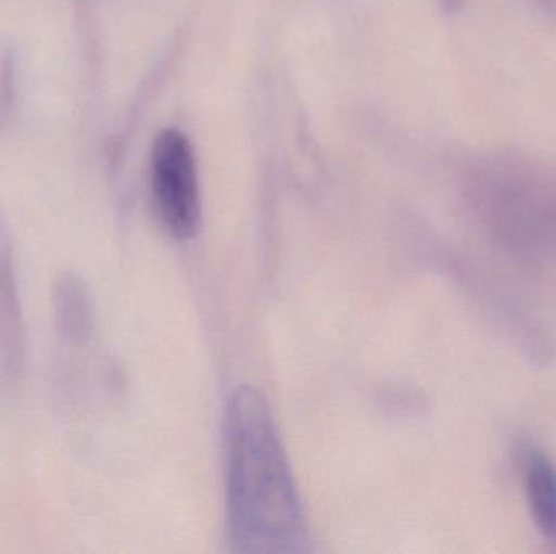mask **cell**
<instances>
[{
	"label": "cell",
	"mask_w": 556,
	"mask_h": 554,
	"mask_svg": "<svg viewBox=\"0 0 556 554\" xmlns=\"http://www.w3.org/2000/svg\"><path fill=\"white\" fill-rule=\"evenodd\" d=\"M467 0H437L438 7L447 15H456L466 7Z\"/></svg>",
	"instance_id": "52a82bcc"
},
{
	"label": "cell",
	"mask_w": 556,
	"mask_h": 554,
	"mask_svg": "<svg viewBox=\"0 0 556 554\" xmlns=\"http://www.w3.org/2000/svg\"><path fill=\"white\" fill-rule=\"evenodd\" d=\"M52 305L59 334L72 344L87 340L91 331V305L87 288L77 275L65 273L58 280Z\"/></svg>",
	"instance_id": "5b68a950"
},
{
	"label": "cell",
	"mask_w": 556,
	"mask_h": 554,
	"mask_svg": "<svg viewBox=\"0 0 556 554\" xmlns=\"http://www.w3.org/2000/svg\"><path fill=\"white\" fill-rule=\"evenodd\" d=\"M464 192L496 249L525 263L556 266V166L492 153L470 166Z\"/></svg>",
	"instance_id": "7a4b0ae2"
},
{
	"label": "cell",
	"mask_w": 556,
	"mask_h": 554,
	"mask_svg": "<svg viewBox=\"0 0 556 554\" xmlns=\"http://www.w3.org/2000/svg\"><path fill=\"white\" fill-rule=\"evenodd\" d=\"M228 536L235 552H306L303 504L263 394L241 387L225 413Z\"/></svg>",
	"instance_id": "6da1fadb"
},
{
	"label": "cell",
	"mask_w": 556,
	"mask_h": 554,
	"mask_svg": "<svg viewBox=\"0 0 556 554\" xmlns=\"http://www.w3.org/2000/svg\"><path fill=\"white\" fill-rule=\"evenodd\" d=\"M152 191L166 230L178 240H191L201 224V195L194 152L185 133L160 132L153 143Z\"/></svg>",
	"instance_id": "3957f363"
},
{
	"label": "cell",
	"mask_w": 556,
	"mask_h": 554,
	"mask_svg": "<svg viewBox=\"0 0 556 554\" xmlns=\"http://www.w3.org/2000/svg\"><path fill=\"white\" fill-rule=\"evenodd\" d=\"M511 455L535 530L556 545V462L528 438L513 441Z\"/></svg>",
	"instance_id": "277c9868"
},
{
	"label": "cell",
	"mask_w": 556,
	"mask_h": 554,
	"mask_svg": "<svg viewBox=\"0 0 556 554\" xmlns=\"http://www.w3.org/2000/svg\"><path fill=\"white\" fill-rule=\"evenodd\" d=\"M528 2L545 18H556V0H528Z\"/></svg>",
	"instance_id": "8992f818"
}]
</instances>
